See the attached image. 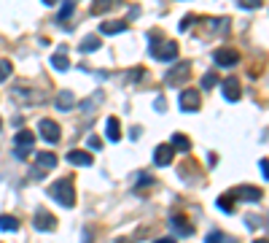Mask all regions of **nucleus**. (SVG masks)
Segmentation results:
<instances>
[{
  "mask_svg": "<svg viewBox=\"0 0 269 243\" xmlns=\"http://www.w3.org/2000/svg\"><path fill=\"white\" fill-rule=\"evenodd\" d=\"M49 195L59 203V206L73 208V206H76V186H73V178H59V181H54V184L49 186Z\"/></svg>",
  "mask_w": 269,
  "mask_h": 243,
  "instance_id": "1",
  "label": "nucleus"
},
{
  "mask_svg": "<svg viewBox=\"0 0 269 243\" xmlns=\"http://www.w3.org/2000/svg\"><path fill=\"white\" fill-rule=\"evenodd\" d=\"M148 46H151V54L156 60L162 62H172L178 57V43L175 41H162L159 33H151V38H148Z\"/></svg>",
  "mask_w": 269,
  "mask_h": 243,
  "instance_id": "2",
  "label": "nucleus"
},
{
  "mask_svg": "<svg viewBox=\"0 0 269 243\" xmlns=\"http://www.w3.org/2000/svg\"><path fill=\"white\" fill-rule=\"evenodd\" d=\"M38 132H41L43 140H49V143H57L59 135H62L59 124H57V122H51V119H41V124H38Z\"/></svg>",
  "mask_w": 269,
  "mask_h": 243,
  "instance_id": "3",
  "label": "nucleus"
},
{
  "mask_svg": "<svg viewBox=\"0 0 269 243\" xmlns=\"http://www.w3.org/2000/svg\"><path fill=\"white\" fill-rule=\"evenodd\" d=\"M213 57H216V65L218 68H232V65L240 62V52H237V49H218Z\"/></svg>",
  "mask_w": 269,
  "mask_h": 243,
  "instance_id": "4",
  "label": "nucleus"
},
{
  "mask_svg": "<svg viewBox=\"0 0 269 243\" xmlns=\"http://www.w3.org/2000/svg\"><path fill=\"white\" fill-rule=\"evenodd\" d=\"M232 195H234L237 200H245V203H258L261 198H264V192L256 189V186H237Z\"/></svg>",
  "mask_w": 269,
  "mask_h": 243,
  "instance_id": "5",
  "label": "nucleus"
},
{
  "mask_svg": "<svg viewBox=\"0 0 269 243\" xmlns=\"http://www.w3.org/2000/svg\"><path fill=\"white\" fill-rule=\"evenodd\" d=\"M14 140H17V157L27 154L30 149H33V143H35V138H33V132H30V130H19Z\"/></svg>",
  "mask_w": 269,
  "mask_h": 243,
  "instance_id": "6",
  "label": "nucleus"
},
{
  "mask_svg": "<svg viewBox=\"0 0 269 243\" xmlns=\"http://www.w3.org/2000/svg\"><path fill=\"white\" fill-rule=\"evenodd\" d=\"M35 227H38V230H46V232H54V230H57V219H54L49 211L41 208L35 214Z\"/></svg>",
  "mask_w": 269,
  "mask_h": 243,
  "instance_id": "7",
  "label": "nucleus"
},
{
  "mask_svg": "<svg viewBox=\"0 0 269 243\" xmlns=\"http://www.w3.org/2000/svg\"><path fill=\"white\" fill-rule=\"evenodd\" d=\"M188 70H191V62H180V65L175 70H170L167 76V84H172V87H178V84H183L188 78Z\"/></svg>",
  "mask_w": 269,
  "mask_h": 243,
  "instance_id": "8",
  "label": "nucleus"
},
{
  "mask_svg": "<svg viewBox=\"0 0 269 243\" xmlns=\"http://www.w3.org/2000/svg\"><path fill=\"white\" fill-rule=\"evenodd\" d=\"M172 157H175V149H172L170 143L156 146V152H154V160H156V165H159V168L170 165V162H172Z\"/></svg>",
  "mask_w": 269,
  "mask_h": 243,
  "instance_id": "9",
  "label": "nucleus"
},
{
  "mask_svg": "<svg viewBox=\"0 0 269 243\" xmlns=\"http://www.w3.org/2000/svg\"><path fill=\"white\" fill-rule=\"evenodd\" d=\"M170 227L175 230L180 238H188V235H194V227L188 224V219L183 216V214H178V216H172V222H170Z\"/></svg>",
  "mask_w": 269,
  "mask_h": 243,
  "instance_id": "10",
  "label": "nucleus"
},
{
  "mask_svg": "<svg viewBox=\"0 0 269 243\" xmlns=\"http://www.w3.org/2000/svg\"><path fill=\"white\" fill-rule=\"evenodd\" d=\"M199 108V92L196 89H186L180 95V111H196Z\"/></svg>",
  "mask_w": 269,
  "mask_h": 243,
  "instance_id": "11",
  "label": "nucleus"
},
{
  "mask_svg": "<svg viewBox=\"0 0 269 243\" xmlns=\"http://www.w3.org/2000/svg\"><path fill=\"white\" fill-rule=\"evenodd\" d=\"M124 30H129V25H126L124 19H108V22H102L100 33L102 35H118V33H124Z\"/></svg>",
  "mask_w": 269,
  "mask_h": 243,
  "instance_id": "12",
  "label": "nucleus"
},
{
  "mask_svg": "<svg viewBox=\"0 0 269 243\" xmlns=\"http://www.w3.org/2000/svg\"><path fill=\"white\" fill-rule=\"evenodd\" d=\"M35 165H38L41 173H49V170L57 168V157H54L51 152H41V154L35 157Z\"/></svg>",
  "mask_w": 269,
  "mask_h": 243,
  "instance_id": "13",
  "label": "nucleus"
},
{
  "mask_svg": "<svg viewBox=\"0 0 269 243\" xmlns=\"http://www.w3.org/2000/svg\"><path fill=\"white\" fill-rule=\"evenodd\" d=\"M224 98L229 100V103L240 100V81H237V76H229L224 81Z\"/></svg>",
  "mask_w": 269,
  "mask_h": 243,
  "instance_id": "14",
  "label": "nucleus"
},
{
  "mask_svg": "<svg viewBox=\"0 0 269 243\" xmlns=\"http://www.w3.org/2000/svg\"><path fill=\"white\" fill-rule=\"evenodd\" d=\"M105 132H108V140H113V143H118V140H121V127H118V119H116V116H108Z\"/></svg>",
  "mask_w": 269,
  "mask_h": 243,
  "instance_id": "15",
  "label": "nucleus"
},
{
  "mask_svg": "<svg viewBox=\"0 0 269 243\" xmlns=\"http://www.w3.org/2000/svg\"><path fill=\"white\" fill-rule=\"evenodd\" d=\"M68 160L73 162V165H86V168L92 165V154L89 152H78V149H73V152L68 154Z\"/></svg>",
  "mask_w": 269,
  "mask_h": 243,
  "instance_id": "16",
  "label": "nucleus"
},
{
  "mask_svg": "<svg viewBox=\"0 0 269 243\" xmlns=\"http://www.w3.org/2000/svg\"><path fill=\"white\" fill-rule=\"evenodd\" d=\"M205 243H237V238H234V235L221 232V230H213L208 238H205Z\"/></svg>",
  "mask_w": 269,
  "mask_h": 243,
  "instance_id": "17",
  "label": "nucleus"
},
{
  "mask_svg": "<svg viewBox=\"0 0 269 243\" xmlns=\"http://www.w3.org/2000/svg\"><path fill=\"white\" fill-rule=\"evenodd\" d=\"M170 146L178 149V152H188V149H191V140H188L183 132H175V135H172V140H170Z\"/></svg>",
  "mask_w": 269,
  "mask_h": 243,
  "instance_id": "18",
  "label": "nucleus"
},
{
  "mask_svg": "<svg viewBox=\"0 0 269 243\" xmlns=\"http://www.w3.org/2000/svg\"><path fill=\"white\" fill-rule=\"evenodd\" d=\"M0 230H6V232H17V230H19V222H17V216H9V214H3V216H0Z\"/></svg>",
  "mask_w": 269,
  "mask_h": 243,
  "instance_id": "19",
  "label": "nucleus"
},
{
  "mask_svg": "<svg viewBox=\"0 0 269 243\" xmlns=\"http://www.w3.org/2000/svg\"><path fill=\"white\" fill-rule=\"evenodd\" d=\"M81 49H84V54L97 52V49H100V35H86L84 41H81Z\"/></svg>",
  "mask_w": 269,
  "mask_h": 243,
  "instance_id": "20",
  "label": "nucleus"
},
{
  "mask_svg": "<svg viewBox=\"0 0 269 243\" xmlns=\"http://www.w3.org/2000/svg\"><path fill=\"white\" fill-rule=\"evenodd\" d=\"M51 65L57 68V70H62V73H65V70L70 68V60H68V54H51Z\"/></svg>",
  "mask_w": 269,
  "mask_h": 243,
  "instance_id": "21",
  "label": "nucleus"
},
{
  "mask_svg": "<svg viewBox=\"0 0 269 243\" xmlns=\"http://www.w3.org/2000/svg\"><path fill=\"white\" fill-rule=\"evenodd\" d=\"M76 106V98L70 95V92H59V98H57V108L59 111H65V108H73Z\"/></svg>",
  "mask_w": 269,
  "mask_h": 243,
  "instance_id": "22",
  "label": "nucleus"
},
{
  "mask_svg": "<svg viewBox=\"0 0 269 243\" xmlns=\"http://www.w3.org/2000/svg\"><path fill=\"white\" fill-rule=\"evenodd\" d=\"M232 200H234V195H232V192H229V195H221V198H218L216 203H218V208H221V211H224V214H232V211H234V206H232Z\"/></svg>",
  "mask_w": 269,
  "mask_h": 243,
  "instance_id": "23",
  "label": "nucleus"
},
{
  "mask_svg": "<svg viewBox=\"0 0 269 243\" xmlns=\"http://www.w3.org/2000/svg\"><path fill=\"white\" fill-rule=\"evenodd\" d=\"M118 0H94V6H92V11L94 14H105V11H110V6H116Z\"/></svg>",
  "mask_w": 269,
  "mask_h": 243,
  "instance_id": "24",
  "label": "nucleus"
},
{
  "mask_svg": "<svg viewBox=\"0 0 269 243\" xmlns=\"http://www.w3.org/2000/svg\"><path fill=\"white\" fill-rule=\"evenodd\" d=\"M70 17H73V0H65V6L59 9L57 19H59V22H65V19H70Z\"/></svg>",
  "mask_w": 269,
  "mask_h": 243,
  "instance_id": "25",
  "label": "nucleus"
},
{
  "mask_svg": "<svg viewBox=\"0 0 269 243\" xmlns=\"http://www.w3.org/2000/svg\"><path fill=\"white\" fill-rule=\"evenodd\" d=\"M218 84V73H205L202 76V89H213Z\"/></svg>",
  "mask_w": 269,
  "mask_h": 243,
  "instance_id": "26",
  "label": "nucleus"
},
{
  "mask_svg": "<svg viewBox=\"0 0 269 243\" xmlns=\"http://www.w3.org/2000/svg\"><path fill=\"white\" fill-rule=\"evenodd\" d=\"M9 76H11V62L9 60H0V81H6Z\"/></svg>",
  "mask_w": 269,
  "mask_h": 243,
  "instance_id": "27",
  "label": "nucleus"
},
{
  "mask_svg": "<svg viewBox=\"0 0 269 243\" xmlns=\"http://www.w3.org/2000/svg\"><path fill=\"white\" fill-rule=\"evenodd\" d=\"M134 186H138V189H143V186H154V178L148 176V173H140V176H138V184H134Z\"/></svg>",
  "mask_w": 269,
  "mask_h": 243,
  "instance_id": "28",
  "label": "nucleus"
},
{
  "mask_svg": "<svg viewBox=\"0 0 269 243\" xmlns=\"http://www.w3.org/2000/svg\"><path fill=\"white\" fill-rule=\"evenodd\" d=\"M245 222H248V227H250V230H256V227H261V224H264V219H261V216H253V214H248V216H245Z\"/></svg>",
  "mask_w": 269,
  "mask_h": 243,
  "instance_id": "29",
  "label": "nucleus"
},
{
  "mask_svg": "<svg viewBox=\"0 0 269 243\" xmlns=\"http://www.w3.org/2000/svg\"><path fill=\"white\" fill-rule=\"evenodd\" d=\"M240 6H242V9H248V11H253V9H258V6H261V0H240Z\"/></svg>",
  "mask_w": 269,
  "mask_h": 243,
  "instance_id": "30",
  "label": "nucleus"
},
{
  "mask_svg": "<svg viewBox=\"0 0 269 243\" xmlns=\"http://www.w3.org/2000/svg\"><path fill=\"white\" fill-rule=\"evenodd\" d=\"M258 170H261V176H264V181L269 178V168H266V160H258Z\"/></svg>",
  "mask_w": 269,
  "mask_h": 243,
  "instance_id": "31",
  "label": "nucleus"
},
{
  "mask_svg": "<svg viewBox=\"0 0 269 243\" xmlns=\"http://www.w3.org/2000/svg\"><path fill=\"white\" fill-rule=\"evenodd\" d=\"M191 22H194V17H191V14H188V17H186L183 22H180V30H183V33H186V30L191 27Z\"/></svg>",
  "mask_w": 269,
  "mask_h": 243,
  "instance_id": "32",
  "label": "nucleus"
},
{
  "mask_svg": "<svg viewBox=\"0 0 269 243\" xmlns=\"http://www.w3.org/2000/svg\"><path fill=\"white\" fill-rule=\"evenodd\" d=\"M156 111H164V108H167V100H164V98H156Z\"/></svg>",
  "mask_w": 269,
  "mask_h": 243,
  "instance_id": "33",
  "label": "nucleus"
},
{
  "mask_svg": "<svg viewBox=\"0 0 269 243\" xmlns=\"http://www.w3.org/2000/svg\"><path fill=\"white\" fill-rule=\"evenodd\" d=\"M89 146L94 149V152H97V149L102 146V140H100V138H94V135H92V138H89Z\"/></svg>",
  "mask_w": 269,
  "mask_h": 243,
  "instance_id": "34",
  "label": "nucleus"
},
{
  "mask_svg": "<svg viewBox=\"0 0 269 243\" xmlns=\"http://www.w3.org/2000/svg\"><path fill=\"white\" fill-rule=\"evenodd\" d=\"M156 243H175V238H159Z\"/></svg>",
  "mask_w": 269,
  "mask_h": 243,
  "instance_id": "35",
  "label": "nucleus"
},
{
  "mask_svg": "<svg viewBox=\"0 0 269 243\" xmlns=\"http://www.w3.org/2000/svg\"><path fill=\"white\" fill-rule=\"evenodd\" d=\"M43 3H46V6H54V3H57V0H43Z\"/></svg>",
  "mask_w": 269,
  "mask_h": 243,
  "instance_id": "36",
  "label": "nucleus"
},
{
  "mask_svg": "<svg viewBox=\"0 0 269 243\" xmlns=\"http://www.w3.org/2000/svg\"><path fill=\"white\" fill-rule=\"evenodd\" d=\"M256 243H266V240H256Z\"/></svg>",
  "mask_w": 269,
  "mask_h": 243,
  "instance_id": "37",
  "label": "nucleus"
},
{
  "mask_svg": "<svg viewBox=\"0 0 269 243\" xmlns=\"http://www.w3.org/2000/svg\"><path fill=\"white\" fill-rule=\"evenodd\" d=\"M0 127H3V122H0Z\"/></svg>",
  "mask_w": 269,
  "mask_h": 243,
  "instance_id": "38",
  "label": "nucleus"
}]
</instances>
